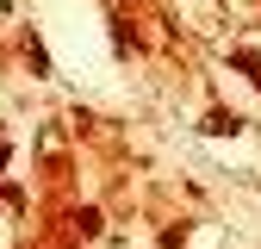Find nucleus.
<instances>
[{"label":"nucleus","instance_id":"2","mask_svg":"<svg viewBox=\"0 0 261 249\" xmlns=\"http://www.w3.org/2000/svg\"><path fill=\"white\" fill-rule=\"evenodd\" d=\"M25 56H31V69H38V75H50V56H44V44H38V38L25 44Z\"/></svg>","mask_w":261,"mask_h":249},{"label":"nucleus","instance_id":"1","mask_svg":"<svg viewBox=\"0 0 261 249\" xmlns=\"http://www.w3.org/2000/svg\"><path fill=\"white\" fill-rule=\"evenodd\" d=\"M205 131H212V137H224V131H243V118H230V112H212V118H205Z\"/></svg>","mask_w":261,"mask_h":249}]
</instances>
